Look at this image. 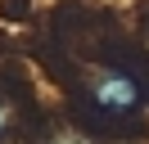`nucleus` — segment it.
Wrapping results in <instances>:
<instances>
[{
  "label": "nucleus",
  "instance_id": "f257e3e1",
  "mask_svg": "<svg viewBox=\"0 0 149 144\" xmlns=\"http://www.w3.org/2000/svg\"><path fill=\"white\" fill-rule=\"evenodd\" d=\"M136 81L131 77H109L100 90H95V104L100 108H109V113H122V108H136Z\"/></svg>",
  "mask_w": 149,
  "mask_h": 144
},
{
  "label": "nucleus",
  "instance_id": "f03ea898",
  "mask_svg": "<svg viewBox=\"0 0 149 144\" xmlns=\"http://www.w3.org/2000/svg\"><path fill=\"white\" fill-rule=\"evenodd\" d=\"M0 126H5V113H0Z\"/></svg>",
  "mask_w": 149,
  "mask_h": 144
}]
</instances>
